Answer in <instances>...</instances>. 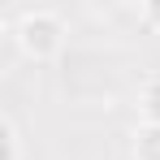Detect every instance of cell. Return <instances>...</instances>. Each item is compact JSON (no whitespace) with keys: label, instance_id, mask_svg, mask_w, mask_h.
Here are the masks:
<instances>
[{"label":"cell","instance_id":"cell-3","mask_svg":"<svg viewBox=\"0 0 160 160\" xmlns=\"http://www.w3.org/2000/svg\"><path fill=\"white\" fill-rule=\"evenodd\" d=\"M138 117H143L147 126H160V69L147 74L143 87H138Z\"/></svg>","mask_w":160,"mask_h":160},{"label":"cell","instance_id":"cell-1","mask_svg":"<svg viewBox=\"0 0 160 160\" xmlns=\"http://www.w3.org/2000/svg\"><path fill=\"white\" fill-rule=\"evenodd\" d=\"M65 39H69V26L56 9H22L18 22H13V43L26 61H56L65 52Z\"/></svg>","mask_w":160,"mask_h":160},{"label":"cell","instance_id":"cell-2","mask_svg":"<svg viewBox=\"0 0 160 160\" xmlns=\"http://www.w3.org/2000/svg\"><path fill=\"white\" fill-rule=\"evenodd\" d=\"M130 156L134 160H160V126H147L138 121L130 134Z\"/></svg>","mask_w":160,"mask_h":160},{"label":"cell","instance_id":"cell-5","mask_svg":"<svg viewBox=\"0 0 160 160\" xmlns=\"http://www.w3.org/2000/svg\"><path fill=\"white\" fill-rule=\"evenodd\" d=\"M138 22L147 30H156L160 35V0H147V4H138Z\"/></svg>","mask_w":160,"mask_h":160},{"label":"cell","instance_id":"cell-4","mask_svg":"<svg viewBox=\"0 0 160 160\" xmlns=\"http://www.w3.org/2000/svg\"><path fill=\"white\" fill-rule=\"evenodd\" d=\"M0 160H22V130L9 112H0Z\"/></svg>","mask_w":160,"mask_h":160}]
</instances>
